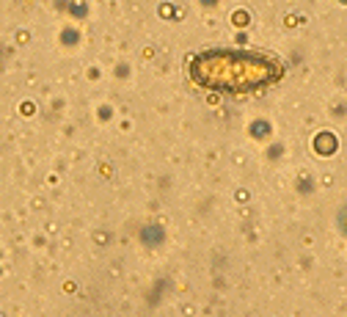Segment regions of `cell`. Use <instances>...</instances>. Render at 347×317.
Instances as JSON below:
<instances>
[{
  "label": "cell",
  "mask_w": 347,
  "mask_h": 317,
  "mask_svg": "<svg viewBox=\"0 0 347 317\" xmlns=\"http://www.w3.org/2000/svg\"><path fill=\"white\" fill-rule=\"evenodd\" d=\"M141 240H144L146 246H160V243H163V229L160 226H146L144 232H141Z\"/></svg>",
  "instance_id": "cell-3"
},
{
  "label": "cell",
  "mask_w": 347,
  "mask_h": 317,
  "mask_svg": "<svg viewBox=\"0 0 347 317\" xmlns=\"http://www.w3.org/2000/svg\"><path fill=\"white\" fill-rule=\"evenodd\" d=\"M267 133H270V124H264V121H254V124H251V136H267Z\"/></svg>",
  "instance_id": "cell-4"
},
{
  "label": "cell",
  "mask_w": 347,
  "mask_h": 317,
  "mask_svg": "<svg viewBox=\"0 0 347 317\" xmlns=\"http://www.w3.org/2000/svg\"><path fill=\"white\" fill-rule=\"evenodd\" d=\"M314 146H317V152H320V155H331V152L336 149V138H333L331 133H323V136H317Z\"/></svg>",
  "instance_id": "cell-2"
},
{
  "label": "cell",
  "mask_w": 347,
  "mask_h": 317,
  "mask_svg": "<svg viewBox=\"0 0 347 317\" xmlns=\"http://www.w3.org/2000/svg\"><path fill=\"white\" fill-rule=\"evenodd\" d=\"M64 42H66V45L77 42V33H75V30H66V33H64Z\"/></svg>",
  "instance_id": "cell-5"
},
{
  "label": "cell",
  "mask_w": 347,
  "mask_h": 317,
  "mask_svg": "<svg viewBox=\"0 0 347 317\" xmlns=\"http://www.w3.org/2000/svg\"><path fill=\"white\" fill-rule=\"evenodd\" d=\"M281 69L270 58L257 53H237V50H210L190 61V77L204 89L215 91H254L279 80Z\"/></svg>",
  "instance_id": "cell-1"
}]
</instances>
